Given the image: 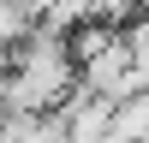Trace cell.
<instances>
[{
    "label": "cell",
    "mask_w": 149,
    "mask_h": 143,
    "mask_svg": "<svg viewBox=\"0 0 149 143\" xmlns=\"http://www.w3.org/2000/svg\"><path fill=\"white\" fill-rule=\"evenodd\" d=\"M78 90H84V95H107V101H125V95L149 90V78H143V60L131 54L125 36H119L113 48H102L95 60L78 66Z\"/></svg>",
    "instance_id": "cell-1"
},
{
    "label": "cell",
    "mask_w": 149,
    "mask_h": 143,
    "mask_svg": "<svg viewBox=\"0 0 149 143\" xmlns=\"http://www.w3.org/2000/svg\"><path fill=\"white\" fill-rule=\"evenodd\" d=\"M107 143H149V90L113 101V125H107Z\"/></svg>",
    "instance_id": "cell-2"
}]
</instances>
